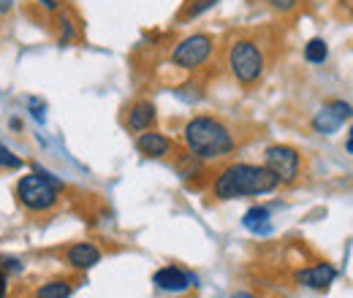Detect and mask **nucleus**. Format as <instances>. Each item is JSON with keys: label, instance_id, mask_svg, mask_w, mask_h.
I'll list each match as a JSON object with an SVG mask.
<instances>
[{"label": "nucleus", "instance_id": "obj_1", "mask_svg": "<svg viewBox=\"0 0 353 298\" xmlns=\"http://www.w3.org/2000/svg\"><path fill=\"white\" fill-rule=\"evenodd\" d=\"M280 184V179L266 169V166H228L215 182V195L228 201V198H239V195H261L272 193Z\"/></svg>", "mask_w": 353, "mask_h": 298}, {"label": "nucleus", "instance_id": "obj_2", "mask_svg": "<svg viewBox=\"0 0 353 298\" xmlns=\"http://www.w3.org/2000/svg\"><path fill=\"white\" fill-rule=\"evenodd\" d=\"M185 144L196 158L215 160L234 149V136L215 117H193L185 125Z\"/></svg>", "mask_w": 353, "mask_h": 298}, {"label": "nucleus", "instance_id": "obj_3", "mask_svg": "<svg viewBox=\"0 0 353 298\" xmlns=\"http://www.w3.org/2000/svg\"><path fill=\"white\" fill-rule=\"evenodd\" d=\"M228 68H231V74H234L236 82L253 85L264 74V52L259 49L256 41L242 39V41L234 43L231 52H228Z\"/></svg>", "mask_w": 353, "mask_h": 298}, {"label": "nucleus", "instance_id": "obj_4", "mask_svg": "<svg viewBox=\"0 0 353 298\" xmlns=\"http://www.w3.org/2000/svg\"><path fill=\"white\" fill-rule=\"evenodd\" d=\"M17 195L19 201L33 209V212H46L57 204V190H54V182L49 173H28L19 179L17 184Z\"/></svg>", "mask_w": 353, "mask_h": 298}, {"label": "nucleus", "instance_id": "obj_5", "mask_svg": "<svg viewBox=\"0 0 353 298\" xmlns=\"http://www.w3.org/2000/svg\"><path fill=\"white\" fill-rule=\"evenodd\" d=\"M212 49H215L212 36H207V33L188 36L185 41H179L174 46V52H172V63L179 65V68H185V71H193V68H199V65H204V63L210 60Z\"/></svg>", "mask_w": 353, "mask_h": 298}, {"label": "nucleus", "instance_id": "obj_6", "mask_svg": "<svg viewBox=\"0 0 353 298\" xmlns=\"http://www.w3.org/2000/svg\"><path fill=\"white\" fill-rule=\"evenodd\" d=\"M266 169L280 182H294L299 176V152L291 147H269L266 149Z\"/></svg>", "mask_w": 353, "mask_h": 298}, {"label": "nucleus", "instance_id": "obj_7", "mask_svg": "<svg viewBox=\"0 0 353 298\" xmlns=\"http://www.w3.org/2000/svg\"><path fill=\"white\" fill-rule=\"evenodd\" d=\"M348 117H353L351 103H345V100H332L329 106H323V109L315 114L312 128H315V133L332 136V133H337V128H340Z\"/></svg>", "mask_w": 353, "mask_h": 298}, {"label": "nucleus", "instance_id": "obj_8", "mask_svg": "<svg viewBox=\"0 0 353 298\" xmlns=\"http://www.w3.org/2000/svg\"><path fill=\"white\" fill-rule=\"evenodd\" d=\"M155 285H158L161 290L179 293V290H188V288L193 285V277H190V274H185V271H182V268H176V266H166V268L155 271Z\"/></svg>", "mask_w": 353, "mask_h": 298}, {"label": "nucleus", "instance_id": "obj_9", "mask_svg": "<svg viewBox=\"0 0 353 298\" xmlns=\"http://www.w3.org/2000/svg\"><path fill=\"white\" fill-rule=\"evenodd\" d=\"M334 277H337V271H334L329 263L312 266V268H305V271L296 274V279H299L305 288H312V290H323V288H329Z\"/></svg>", "mask_w": 353, "mask_h": 298}, {"label": "nucleus", "instance_id": "obj_10", "mask_svg": "<svg viewBox=\"0 0 353 298\" xmlns=\"http://www.w3.org/2000/svg\"><path fill=\"white\" fill-rule=\"evenodd\" d=\"M136 147L147 158H163V155H169L172 141L166 136H161V133H141L139 141H136Z\"/></svg>", "mask_w": 353, "mask_h": 298}, {"label": "nucleus", "instance_id": "obj_11", "mask_svg": "<svg viewBox=\"0 0 353 298\" xmlns=\"http://www.w3.org/2000/svg\"><path fill=\"white\" fill-rule=\"evenodd\" d=\"M65 260H68L74 268H92V266L101 260V253H98V247H92V244H88V242H82V244L68 247Z\"/></svg>", "mask_w": 353, "mask_h": 298}, {"label": "nucleus", "instance_id": "obj_12", "mask_svg": "<svg viewBox=\"0 0 353 298\" xmlns=\"http://www.w3.org/2000/svg\"><path fill=\"white\" fill-rule=\"evenodd\" d=\"M152 123H155V106H152L150 100L133 103L131 111H128V128L136 130V133H141V130L150 128Z\"/></svg>", "mask_w": 353, "mask_h": 298}, {"label": "nucleus", "instance_id": "obj_13", "mask_svg": "<svg viewBox=\"0 0 353 298\" xmlns=\"http://www.w3.org/2000/svg\"><path fill=\"white\" fill-rule=\"evenodd\" d=\"M242 222H245L248 231H253V233H259V236L272 233V217H269V209H264V206H253L250 212L245 214Z\"/></svg>", "mask_w": 353, "mask_h": 298}, {"label": "nucleus", "instance_id": "obj_14", "mask_svg": "<svg viewBox=\"0 0 353 298\" xmlns=\"http://www.w3.org/2000/svg\"><path fill=\"white\" fill-rule=\"evenodd\" d=\"M71 296V282L65 279H54V282H46L36 290V298H68Z\"/></svg>", "mask_w": 353, "mask_h": 298}, {"label": "nucleus", "instance_id": "obj_15", "mask_svg": "<svg viewBox=\"0 0 353 298\" xmlns=\"http://www.w3.org/2000/svg\"><path fill=\"white\" fill-rule=\"evenodd\" d=\"M57 33H60V43H71L77 36V28L71 22L68 11H57Z\"/></svg>", "mask_w": 353, "mask_h": 298}, {"label": "nucleus", "instance_id": "obj_16", "mask_svg": "<svg viewBox=\"0 0 353 298\" xmlns=\"http://www.w3.org/2000/svg\"><path fill=\"white\" fill-rule=\"evenodd\" d=\"M305 57H307V63H323V60L329 57V46H326V41L312 39V41L305 46Z\"/></svg>", "mask_w": 353, "mask_h": 298}, {"label": "nucleus", "instance_id": "obj_17", "mask_svg": "<svg viewBox=\"0 0 353 298\" xmlns=\"http://www.w3.org/2000/svg\"><path fill=\"white\" fill-rule=\"evenodd\" d=\"M0 169H22V160L6 147V144H0Z\"/></svg>", "mask_w": 353, "mask_h": 298}, {"label": "nucleus", "instance_id": "obj_18", "mask_svg": "<svg viewBox=\"0 0 353 298\" xmlns=\"http://www.w3.org/2000/svg\"><path fill=\"white\" fill-rule=\"evenodd\" d=\"M215 3H218V0H199V3H196V6H193V8L188 11V17H196V14H201L204 8H210V6H215Z\"/></svg>", "mask_w": 353, "mask_h": 298}, {"label": "nucleus", "instance_id": "obj_19", "mask_svg": "<svg viewBox=\"0 0 353 298\" xmlns=\"http://www.w3.org/2000/svg\"><path fill=\"white\" fill-rule=\"evenodd\" d=\"M272 3V8H277V11H291L299 0H269Z\"/></svg>", "mask_w": 353, "mask_h": 298}, {"label": "nucleus", "instance_id": "obj_20", "mask_svg": "<svg viewBox=\"0 0 353 298\" xmlns=\"http://www.w3.org/2000/svg\"><path fill=\"white\" fill-rule=\"evenodd\" d=\"M14 6H17V0H0V19H6L14 11Z\"/></svg>", "mask_w": 353, "mask_h": 298}, {"label": "nucleus", "instance_id": "obj_21", "mask_svg": "<svg viewBox=\"0 0 353 298\" xmlns=\"http://www.w3.org/2000/svg\"><path fill=\"white\" fill-rule=\"evenodd\" d=\"M6 293H8V277L0 271V298H6Z\"/></svg>", "mask_w": 353, "mask_h": 298}, {"label": "nucleus", "instance_id": "obj_22", "mask_svg": "<svg viewBox=\"0 0 353 298\" xmlns=\"http://www.w3.org/2000/svg\"><path fill=\"white\" fill-rule=\"evenodd\" d=\"M39 3L44 6L46 11H57V8H60V3H57V0H39Z\"/></svg>", "mask_w": 353, "mask_h": 298}, {"label": "nucleus", "instance_id": "obj_23", "mask_svg": "<svg viewBox=\"0 0 353 298\" xmlns=\"http://www.w3.org/2000/svg\"><path fill=\"white\" fill-rule=\"evenodd\" d=\"M348 152L353 155V128H351V136H348Z\"/></svg>", "mask_w": 353, "mask_h": 298}, {"label": "nucleus", "instance_id": "obj_24", "mask_svg": "<svg viewBox=\"0 0 353 298\" xmlns=\"http://www.w3.org/2000/svg\"><path fill=\"white\" fill-rule=\"evenodd\" d=\"M231 298H253L250 293H236V296H231Z\"/></svg>", "mask_w": 353, "mask_h": 298}]
</instances>
